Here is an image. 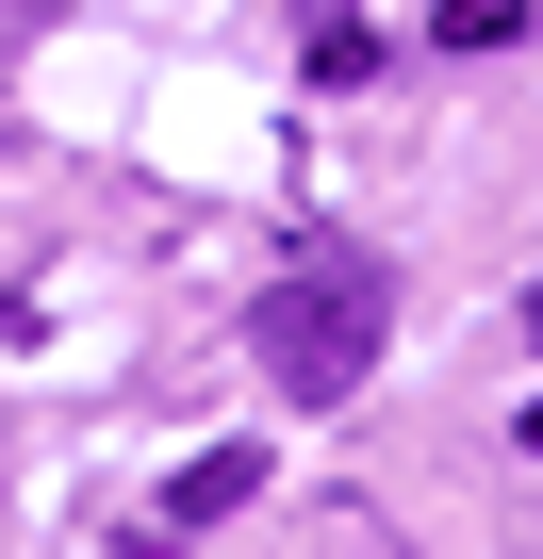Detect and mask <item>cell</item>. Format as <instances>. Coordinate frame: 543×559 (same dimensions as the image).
I'll return each instance as SVG.
<instances>
[{
  "mask_svg": "<svg viewBox=\"0 0 543 559\" xmlns=\"http://www.w3.org/2000/svg\"><path fill=\"white\" fill-rule=\"evenodd\" d=\"M379 330H396V297H379V263L346 247V263H297L281 297L247 313V346H263V379H281L297 412H330L363 362H379Z\"/></svg>",
  "mask_w": 543,
  "mask_h": 559,
  "instance_id": "obj_1",
  "label": "cell"
},
{
  "mask_svg": "<svg viewBox=\"0 0 543 559\" xmlns=\"http://www.w3.org/2000/svg\"><path fill=\"white\" fill-rule=\"evenodd\" d=\"M428 34H445V50H510V34H527V0H445Z\"/></svg>",
  "mask_w": 543,
  "mask_h": 559,
  "instance_id": "obj_3",
  "label": "cell"
},
{
  "mask_svg": "<svg viewBox=\"0 0 543 559\" xmlns=\"http://www.w3.org/2000/svg\"><path fill=\"white\" fill-rule=\"evenodd\" d=\"M527 461H543V412H527Z\"/></svg>",
  "mask_w": 543,
  "mask_h": 559,
  "instance_id": "obj_4",
  "label": "cell"
},
{
  "mask_svg": "<svg viewBox=\"0 0 543 559\" xmlns=\"http://www.w3.org/2000/svg\"><path fill=\"white\" fill-rule=\"evenodd\" d=\"M247 493H263V444H214V461L165 477V526H214V510H247Z\"/></svg>",
  "mask_w": 543,
  "mask_h": 559,
  "instance_id": "obj_2",
  "label": "cell"
}]
</instances>
